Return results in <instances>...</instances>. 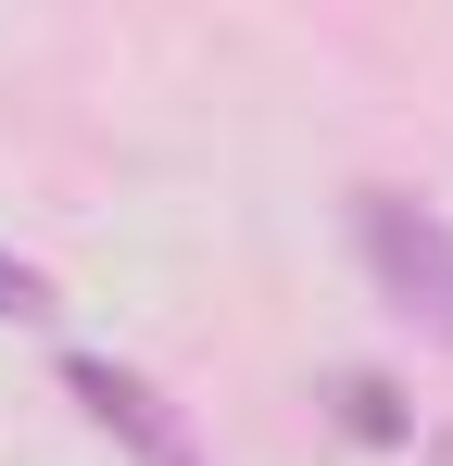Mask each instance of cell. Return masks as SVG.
I'll return each mask as SVG.
<instances>
[{
	"instance_id": "6da1fadb",
	"label": "cell",
	"mask_w": 453,
	"mask_h": 466,
	"mask_svg": "<svg viewBox=\"0 0 453 466\" xmlns=\"http://www.w3.org/2000/svg\"><path fill=\"white\" fill-rule=\"evenodd\" d=\"M353 252H366V278L416 315V328L453 340V228H441V202H416V189H353Z\"/></svg>"
},
{
	"instance_id": "7a4b0ae2",
	"label": "cell",
	"mask_w": 453,
	"mask_h": 466,
	"mask_svg": "<svg viewBox=\"0 0 453 466\" xmlns=\"http://www.w3.org/2000/svg\"><path fill=\"white\" fill-rule=\"evenodd\" d=\"M64 390H76V403H88L139 466H202V454H189V429L164 416V390H151L139 366H114V353H64Z\"/></svg>"
},
{
	"instance_id": "3957f363",
	"label": "cell",
	"mask_w": 453,
	"mask_h": 466,
	"mask_svg": "<svg viewBox=\"0 0 453 466\" xmlns=\"http://www.w3.org/2000/svg\"><path fill=\"white\" fill-rule=\"evenodd\" d=\"M340 416H353L366 441H403V403H390V379H340Z\"/></svg>"
},
{
	"instance_id": "277c9868",
	"label": "cell",
	"mask_w": 453,
	"mask_h": 466,
	"mask_svg": "<svg viewBox=\"0 0 453 466\" xmlns=\"http://www.w3.org/2000/svg\"><path fill=\"white\" fill-rule=\"evenodd\" d=\"M0 315H13V328H38V315H51V278H38V265H13V252H0Z\"/></svg>"
}]
</instances>
